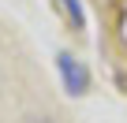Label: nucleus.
<instances>
[{
    "label": "nucleus",
    "instance_id": "nucleus-1",
    "mask_svg": "<svg viewBox=\"0 0 127 123\" xmlns=\"http://www.w3.org/2000/svg\"><path fill=\"white\" fill-rule=\"evenodd\" d=\"M56 67H60V78H64V90H67L71 97H82L90 90V71L79 64V60L71 52H60L56 56Z\"/></svg>",
    "mask_w": 127,
    "mask_h": 123
},
{
    "label": "nucleus",
    "instance_id": "nucleus-2",
    "mask_svg": "<svg viewBox=\"0 0 127 123\" xmlns=\"http://www.w3.org/2000/svg\"><path fill=\"white\" fill-rule=\"evenodd\" d=\"M60 8H64V15H67L75 26H82V23H86V15H82V4H79V0H60Z\"/></svg>",
    "mask_w": 127,
    "mask_h": 123
}]
</instances>
